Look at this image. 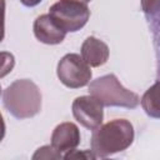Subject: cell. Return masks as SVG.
<instances>
[{
    "instance_id": "6da1fadb",
    "label": "cell",
    "mask_w": 160,
    "mask_h": 160,
    "mask_svg": "<svg viewBox=\"0 0 160 160\" xmlns=\"http://www.w3.org/2000/svg\"><path fill=\"white\" fill-rule=\"evenodd\" d=\"M132 124L126 119H114L92 130L90 146L96 158H106L126 150L134 141Z\"/></svg>"
},
{
    "instance_id": "3957f363",
    "label": "cell",
    "mask_w": 160,
    "mask_h": 160,
    "mask_svg": "<svg viewBox=\"0 0 160 160\" xmlns=\"http://www.w3.org/2000/svg\"><path fill=\"white\" fill-rule=\"evenodd\" d=\"M89 94L102 106L135 109L140 104L139 95L126 89L114 74H106L92 80L89 84Z\"/></svg>"
},
{
    "instance_id": "277c9868",
    "label": "cell",
    "mask_w": 160,
    "mask_h": 160,
    "mask_svg": "<svg viewBox=\"0 0 160 160\" xmlns=\"http://www.w3.org/2000/svg\"><path fill=\"white\" fill-rule=\"evenodd\" d=\"M49 15L66 32H75L86 25L90 10L85 2L78 0H59L50 6Z\"/></svg>"
},
{
    "instance_id": "30bf717a",
    "label": "cell",
    "mask_w": 160,
    "mask_h": 160,
    "mask_svg": "<svg viewBox=\"0 0 160 160\" xmlns=\"http://www.w3.org/2000/svg\"><path fill=\"white\" fill-rule=\"evenodd\" d=\"M140 104L148 116L160 119V80L144 92L140 99Z\"/></svg>"
},
{
    "instance_id": "8fae6325",
    "label": "cell",
    "mask_w": 160,
    "mask_h": 160,
    "mask_svg": "<svg viewBox=\"0 0 160 160\" xmlns=\"http://www.w3.org/2000/svg\"><path fill=\"white\" fill-rule=\"evenodd\" d=\"M61 158H64V155L60 151H58L51 144L39 148L32 155L34 160H40V159H42V160H58Z\"/></svg>"
},
{
    "instance_id": "52a82bcc",
    "label": "cell",
    "mask_w": 160,
    "mask_h": 160,
    "mask_svg": "<svg viewBox=\"0 0 160 160\" xmlns=\"http://www.w3.org/2000/svg\"><path fill=\"white\" fill-rule=\"evenodd\" d=\"M35 38L46 45H58L64 41L66 31L61 29L49 14L38 16L32 25Z\"/></svg>"
},
{
    "instance_id": "9a60e30c",
    "label": "cell",
    "mask_w": 160,
    "mask_h": 160,
    "mask_svg": "<svg viewBox=\"0 0 160 160\" xmlns=\"http://www.w3.org/2000/svg\"><path fill=\"white\" fill-rule=\"evenodd\" d=\"M78 1H81V2H85V4H88L89 1H91V0H78Z\"/></svg>"
},
{
    "instance_id": "7a4b0ae2",
    "label": "cell",
    "mask_w": 160,
    "mask_h": 160,
    "mask_svg": "<svg viewBox=\"0 0 160 160\" xmlns=\"http://www.w3.org/2000/svg\"><path fill=\"white\" fill-rule=\"evenodd\" d=\"M2 104L10 115L19 120L38 115L42 105L39 86L30 79H19L2 91Z\"/></svg>"
},
{
    "instance_id": "5bb4252c",
    "label": "cell",
    "mask_w": 160,
    "mask_h": 160,
    "mask_svg": "<svg viewBox=\"0 0 160 160\" xmlns=\"http://www.w3.org/2000/svg\"><path fill=\"white\" fill-rule=\"evenodd\" d=\"M41 1H42V0H20V2H21L24 6H26V8H34V6L39 5Z\"/></svg>"
},
{
    "instance_id": "5b68a950",
    "label": "cell",
    "mask_w": 160,
    "mask_h": 160,
    "mask_svg": "<svg viewBox=\"0 0 160 160\" xmlns=\"http://www.w3.org/2000/svg\"><path fill=\"white\" fill-rule=\"evenodd\" d=\"M90 65L79 54H66L58 62L56 75L62 85L70 89H80L90 84L92 72Z\"/></svg>"
},
{
    "instance_id": "9c48e42d",
    "label": "cell",
    "mask_w": 160,
    "mask_h": 160,
    "mask_svg": "<svg viewBox=\"0 0 160 160\" xmlns=\"http://www.w3.org/2000/svg\"><path fill=\"white\" fill-rule=\"evenodd\" d=\"M81 56L91 68H99L104 65L109 59V46L95 36H88L81 44Z\"/></svg>"
},
{
    "instance_id": "7c38bea8",
    "label": "cell",
    "mask_w": 160,
    "mask_h": 160,
    "mask_svg": "<svg viewBox=\"0 0 160 160\" xmlns=\"http://www.w3.org/2000/svg\"><path fill=\"white\" fill-rule=\"evenodd\" d=\"M144 14L149 18H156L160 15V0H140Z\"/></svg>"
},
{
    "instance_id": "8992f818",
    "label": "cell",
    "mask_w": 160,
    "mask_h": 160,
    "mask_svg": "<svg viewBox=\"0 0 160 160\" xmlns=\"http://www.w3.org/2000/svg\"><path fill=\"white\" fill-rule=\"evenodd\" d=\"M71 111L75 120L89 130H95L102 124L104 106L90 94L78 96L72 101Z\"/></svg>"
},
{
    "instance_id": "4fadbf2b",
    "label": "cell",
    "mask_w": 160,
    "mask_h": 160,
    "mask_svg": "<svg viewBox=\"0 0 160 160\" xmlns=\"http://www.w3.org/2000/svg\"><path fill=\"white\" fill-rule=\"evenodd\" d=\"M64 159H85V160H90V159H98L95 156V154L91 150H71L69 152H66L64 155Z\"/></svg>"
},
{
    "instance_id": "ba28073f",
    "label": "cell",
    "mask_w": 160,
    "mask_h": 160,
    "mask_svg": "<svg viewBox=\"0 0 160 160\" xmlns=\"http://www.w3.org/2000/svg\"><path fill=\"white\" fill-rule=\"evenodd\" d=\"M80 140L81 136L79 128L70 121L56 125L51 134V145L61 154L74 150L80 144Z\"/></svg>"
}]
</instances>
